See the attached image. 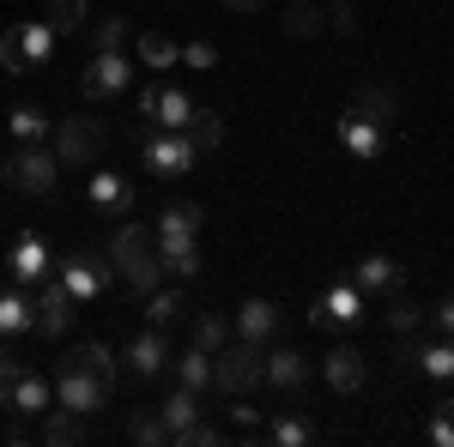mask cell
I'll list each match as a JSON object with an SVG mask.
<instances>
[{"instance_id": "cell-1", "label": "cell", "mask_w": 454, "mask_h": 447, "mask_svg": "<svg viewBox=\"0 0 454 447\" xmlns=\"http://www.w3.org/2000/svg\"><path fill=\"white\" fill-rule=\"evenodd\" d=\"M109 266L121 273V284H128L134 297H145V290H158V284H164L158 242L145 236L140 224H121V230H115V242H109Z\"/></svg>"}, {"instance_id": "cell-2", "label": "cell", "mask_w": 454, "mask_h": 447, "mask_svg": "<svg viewBox=\"0 0 454 447\" xmlns=\"http://www.w3.org/2000/svg\"><path fill=\"white\" fill-rule=\"evenodd\" d=\"M212 387L218 393H254V387H267V344L231 339L224 351H212Z\"/></svg>"}, {"instance_id": "cell-3", "label": "cell", "mask_w": 454, "mask_h": 447, "mask_svg": "<svg viewBox=\"0 0 454 447\" xmlns=\"http://www.w3.org/2000/svg\"><path fill=\"white\" fill-rule=\"evenodd\" d=\"M0 181L19 188V194H31V200H43V194H55V181H61V158H55L49 145H19V151L0 164Z\"/></svg>"}, {"instance_id": "cell-4", "label": "cell", "mask_w": 454, "mask_h": 447, "mask_svg": "<svg viewBox=\"0 0 454 447\" xmlns=\"http://www.w3.org/2000/svg\"><path fill=\"white\" fill-rule=\"evenodd\" d=\"M104 145H109V134H104L98 115H67V121L55 127V158H61V164H98Z\"/></svg>"}, {"instance_id": "cell-5", "label": "cell", "mask_w": 454, "mask_h": 447, "mask_svg": "<svg viewBox=\"0 0 454 447\" xmlns=\"http://www.w3.org/2000/svg\"><path fill=\"white\" fill-rule=\"evenodd\" d=\"M128 79H134L128 55H121V49H98L91 67H85V79H79V91H85L91 104H104V97H121V91H128Z\"/></svg>"}, {"instance_id": "cell-6", "label": "cell", "mask_w": 454, "mask_h": 447, "mask_svg": "<svg viewBox=\"0 0 454 447\" xmlns=\"http://www.w3.org/2000/svg\"><path fill=\"white\" fill-rule=\"evenodd\" d=\"M140 151H145V164H152V175H182V170H194V145H188V134L140 127Z\"/></svg>"}, {"instance_id": "cell-7", "label": "cell", "mask_w": 454, "mask_h": 447, "mask_svg": "<svg viewBox=\"0 0 454 447\" xmlns=\"http://www.w3.org/2000/svg\"><path fill=\"white\" fill-rule=\"evenodd\" d=\"M104 399H109V387L98 375H85V369H73V363H61V369H55V405L91 417V412H104Z\"/></svg>"}, {"instance_id": "cell-8", "label": "cell", "mask_w": 454, "mask_h": 447, "mask_svg": "<svg viewBox=\"0 0 454 447\" xmlns=\"http://www.w3.org/2000/svg\"><path fill=\"white\" fill-rule=\"evenodd\" d=\"M31 309H36V333L61 339V333H73V314H79V303H73V290L61 284V278H43V297H36Z\"/></svg>"}, {"instance_id": "cell-9", "label": "cell", "mask_w": 454, "mask_h": 447, "mask_svg": "<svg viewBox=\"0 0 454 447\" xmlns=\"http://www.w3.org/2000/svg\"><path fill=\"white\" fill-rule=\"evenodd\" d=\"M109 278H115L109 254H104V260H98V254H67V260H61V284L73 290V303H91Z\"/></svg>"}, {"instance_id": "cell-10", "label": "cell", "mask_w": 454, "mask_h": 447, "mask_svg": "<svg viewBox=\"0 0 454 447\" xmlns=\"http://www.w3.org/2000/svg\"><path fill=\"white\" fill-rule=\"evenodd\" d=\"M309 320L321 327V333H327V327H351V320H364V290H357L351 278H346V284H333V290L309 309Z\"/></svg>"}, {"instance_id": "cell-11", "label": "cell", "mask_w": 454, "mask_h": 447, "mask_svg": "<svg viewBox=\"0 0 454 447\" xmlns=\"http://www.w3.org/2000/svg\"><path fill=\"white\" fill-rule=\"evenodd\" d=\"M85 200L104 212V218H121V212H134V181L121 170H91V188H85Z\"/></svg>"}, {"instance_id": "cell-12", "label": "cell", "mask_w": 454, "mask_h": 447, "mask_svg": "<svg viewBox=\"0 0 454 447\" xmlns=\"http://www.w3.org/2000/svg\"><path fill=\"white\" fill-rule=\"evenodd\" d=\"M340 145H346L351 158H364V164H370V158H382L387 127H376V121H364L357 109H346V115H340Z\"/></svg>"}, {"instance_id": "cell-13", "label": "cell", "mask_w": 454, "mask_h": 447, "mask_svg": "<svg viewBox=\"0 0 454 447\" xmlns=\"http://www.w3.org/2000/svg\"><path fill=\"white\" fill-rule=\"evenodd\" d=\"M321 375H327V387H333V393H357V387H364V375H370V369H364V351L333 344V351L321 357Z\"/></svg>"}, {"instance_id": "cell-14", "label": "cell", "mask_w": 454, "mask_h": 447, "mask_svg": "<svg viewBox=\"0 0 454 447\" xmlns=\"http://www.w3.org/2000/svg\"><path fill=\"white\" fill-rule=\"evenodd\" d=\"M351 284H357L364 297H387V290H400V260H387V254H364V260L351 266Z\"/></svg>"}, {"instance_id": "cell-15", "label": "cell", "mask_w": 454, "mask_h": 447, "mask_svg": "<svg viewBox=\"0 0 454 447\" xmlns=\"http://www.w3.org/2000/svg\"><path fill=\"white\" fill-rule=\"evenodd\" d=\"M152 242H158L164 273H176V278H194V273H200V242H194V236H164V230H152Z\"/></svg>"}, {"instance_id": "cell-16", "label": "cell", "mask_w": 454, "mask_h": 447, "mask_svg": "<svg viewBox=\"0 0 454 447\" xmlns=\"http://www.w3.org/2000/svg\"><path fill=\"white\" fill-rule=\"evenodd\" d=\"M279 333V309L267 303V297H248L243 309H237V339H254V344H267Z\"/></svg>"}, {"instance_id": "cell-17", "label": "cell", "mask_w": 454, "mask_h": 447, "mask_svg": "<svg viewBox=\"0 0 454 447\" xmlns=\"http://www.w3.org/2000/svg\"><path fill=\"white\" fill-rule=\"evenodd\" d=\"M55 405V387H49V375H19V387H12V399H6V412H19V417H43Z\"/></svg>"}, {"instance_id": "cell-18", "label": "cell", "mask_w": 454, "mask_h": 447, "mask_svg": "<svg viewBox=\"0 0 454 447\" xmlns=\"http://www.w3.org/2000/svg\"><path fill=\"white\" fill-rule=\"evenodd\" d=\"M6 266H12L19 284H43V278H49V248H43V236H19Z\"/></svg>"}, {"instance_id": "cell-19", "label": "cell", "mask_w": 454, "mask_h": 447, "mask_svg": "<svg viewBox=\"0 0 454 447\" xmlns=\"http://www.w3.org/2000/svg\"><path fill=\"white\" fill-rule=\"evenodd\" d=\"M267 381H273V387H285V393H297V387L309 381V357H303V351H291V344L267 351Z\"/></svg>"}, {"instance_id": "cell-20", "label": "cell", "mask_w": 454, "mask_h": 447, "mask_svg": "<svg viewBox=\"0 0 454 447\" xmlns=\"http://www.w3.org/2000/svg\"><path fill=\"white\" fill-rule=\"evenodd\" d=\"M128 375H140V381H152V375H164V363H170V351H164V339L158 333H140V339L128 344Z\"/></svg>"}, {"instance_id": "cell-21", "label": "cell", "mask_w": 454, "mask_h": 447, "mask_svg": "<svg viewBox=\"0 0 454 447\" xmlns=\"http://www.w3.org/2000/svg\"><path fill=\"white\" fill-rule=\"evenodd\" d=\"M67 363H73V369H85V375H98V381H104V387H115V375H121V363H115V351H109L104 339L79 344V351H73Z\"/></svg>"}, {"instance_id": "cell-22", "label": "cell", "mask_w": 454, "mask_h": 447, "mask_svg": "<svg viewBox=\"0 0 454 447\" xmlns=\"http://www.w3.org/2000/svg\"><path fill=\"white\" fill-rule=\"evenodd\" d=\"M43 442H49V447H79V442H85V417L67 412V405H61V412L49 405V412H43Z\"/></svg>"}, {"instance_id": "cell-23", "label": "cell", "mask_w": 454, "mask_h": 447, "mask_svg": "<svg viewBox=\"0 0 454 447\" xmlns=\"http://www.w3.org/2000/svg\"><path fill=\"white\" fill-rule=\"evenodd\" d=\"M188 115H194L188 91H176V85H158V109H152V121H158L164 134H182V127H188Z\"/></svg>"}, {"instance_id": "cell-24", "label": "cell", "mask_w": 454, "mask_h": 447, "mask_svg": "<svg viewBox=\"0 0 454 447\" xmlns=\"http://www.w3.org/2000/svg\"><path fill=\"white\" fill-rule=\"evenodd\" d=\"M351 109H357V115H364V121H376V127H387V121H394V115H400V97H394V91H387V85H364V91H357V97H351Z\"/></svg>"}, {"instance_id": "cell-25", "label": "cell", "mask_w": 454, "mask_h": 447, "mask_svg": "<svg viewBox=\"0 0 454 447\" xmlns=\"http://www.w3.org/2000/svg\"><path fill=\"white\" fill-rule=\"evenodd\" d=\"M36 327V309L25 290H0V339H12V333H31Z\"/></svg>"}, {"instance_id": "cell-26", "label": "cell", "mask_w": 454, "mask_h": 447, "mask_svg": "<svg viewBox=\"0 0 454 447\" xmlns=\"http://www.w3.org/2000/svg\"><path fill=\"white\" fill-rule=\"evenodd\" d=\"M176 381H182V387H194V393H207V387H212V351L188 344V351L176 357Z\"/></svg>"}, {"instance_id": "cell-27", "label": "cell", "mask_w": 454, "mask_h": 447, "mask_svg": "<svg viewBox=\"0 0 454 447\" xmlns=\"http://www.w3.org/2000/svg\"><path fill=\"white\" fill-rule=\"evenodd\" d=\"M200 224H207V212L188 206V200L164 206V218H158V230H164V236H200Z\"/></svg>"}, {"instance_id": "cell-28", "label": "cell", "mask_w": 454, "mask_h": 447, "mask_svg": "<svg viewBox=\"0 0 454 447\" xmlns=\"http://www.w3.org/2000/svg\"><path fill=\"white\" fill-rule=\"evenodd\" d=\"M158 417H164V423H170V435H176V429H182V423H194V417H200V393H194V387H176L170 399H164V405H158Z\"/></svg>"}, {"instance_id": "cell-29", "label": "cell", "mask_w": 454, "mask_h": 447, "mask_svg": "<svg viewBox=\"0 0 454 447\" xmlns=\"http://www.w3.org/2000/svg\"><path fill=\"white\" fill-rule=\"evenodd\" d=\"M12 139H19V145H43V139H49V115L36 104H19L12 109Z\"/></svg>"}, {"instance_id": "cell-30", "label": "cell", "mask_w": 454, "mask_h": 447, "mask_svg": "<svg viewBox=\"0 0 454 447\" xmlns=\"http://www.w3.org/2000/svg\"><path fill=\"white\" fill-rule=\"evenodd\" d=\"M285 31H291V36H315V31H327V12H321L315 0H291V6H285Z\"/></svg>"}, {"instance_id": "cell-31", "label": "cell", "mask_w": 454, "mask_h": 447, "mask_svg": "<svg viewBox=\"0 0 454 447\" xmlns=\"http://www.w3.org/2000/svg\"><path fill=\"white\" fill-rule=\"evenodd\" d=\"M182 309H188V303H182V290H164V284H158V290H145V320H152V327L182 320Z\"/></svg>"}, {"instance_id": "cell-32", "label": "cell", "mask_w": 454, "mask_h": 447, "mask_svg": "<svg viewBox=\"0 0 454 447\" xmlns=\"http://www.w3.org/2000/svg\"><path fill=\"white\" fill-rule=\"evenodd\" d=\"M182 134H188V145H194V151H212V145H218V139H224V121H218V115H212V109H194V115H188V127H182Z\"/></svg>"}, {"instance_id": "cell-33", "label": "cell", "mask_w": 454, "mask_h": 447, "mask_svg": "<svg viewBox=\"0 0 454 447\" xmlns=\"http://www.w3.org/2000/svg\"><path fill=\"white\" fill-rule=\"evenodd\" d=\"M85 0H49V31L55 36H73V31H85Z\"/></svg>"}, {"instance_id": "cell-34", "label": "cell", "mask_w": 454, "mask_h": 447, "mask_svg": "<svg viewBox=\"0 0 454 447\" xmlns=\"http://www.w3.org/2000/svg\"><path fill=\"white\" fill-rule=\"evenodd\" d=\"M419 369L430 381H454V344L449 339H430V344H424V357H419Z\"/></svg>"}, {"instance_id": "cell-35", "label": "cell", "mask_w": 454, "mask_h": 447, "mask_svg": "<svg viewBox=\"0 0 454 447\" xmlns=\"http://www.w3.org/2000/svg\"><path fill=\"white\" fill-rule=\"evenodd\" d=\"M19 42H25V61H31V67H43V61H49V49H55L49 19H43V25H19Z\"/></svg>"}, {"instance_id": "cell-36", "label": "cell", "mask_w": 454, "mask_h": 447, "mask_svg": "<svg viewBox=\"0 0 454 447\" xmlns=\"http://www.w3.org/2000/svg\"><path fill=\"white\" fill-rule=\"evenodd\" d=\"M419 320H424V303L400 297V290L387 297V327H394V333H419Z\"/></svg>"}, {"instance_id": "cell-37", "label": "cell", "mask_w": 454, "mask_h": 447, "mask_svg": "<svg viewBox=\"0 0 454 447\" xmlns=\"http://www.w3.org/2000/svg\"><path fill=\"white\" fill-rule=\"evenodd\" d=\"M176 61H182V49H176L170 36H140V67H176Z\"/></svg>"}, {"instance_id": "cell-38", "label": "cell", "mask_w": 454, "mask_h": 447, "mask_svg": "<svg viewBox=\"0 0 454 447\" xmlns=\"http://www.w3.org/2000/svg\"><path fill=\"white\" fill-rule=\"evenodd\" d=\"M194 344H200V351H224V344H231V320L200 314V320H194Z\"/></svg>"}, {"instance_id": "cell-39", "label": "cell", "mask_w": 454, "mask_h": 447, "mask_svg": "<svg viewBox=\"0 0 454 447\" xmlns=\"http://www.w3.org/2000/svg\"><path fill=\"white\" fill-rule=\"evenodd\" d=\"M267 435H273V442H279V447H303V442H315V429H309V423H303V417H297V412H285L279 423L267 429Z\"/></svg>"}, {"instance_id": "cell-40", "label": "cell", "mask_w": 454, "mask_h": 447, "mask_svg": "<svg viewBox=\"0 0 454 447\" xmlns=\"http://www.w3.org/2000/svg\"><path fill=\"white\" fill-rule=\"evenodd\" d=\"M134 442L140 447H170V423H164L158 412H140L134 417Z\"/></svg>"}, {"instance_id": "cell-41", "label": "cell", "mask_w": 454, "mask_h": 447, "mask_svg": "<svg viewBox=\"0 0 454 447\" xmlns=\"http://www.w3.org/2000/svg\"><path fill=\"white\" fill-rule=\"evenodd\" d=\"M218 442H224V429H212V423H200V417L182 423V429L170 435V447H218Z\"/></svg>"}, {"instance_id": "cell-42", "label": "cell", "mask_w": 454, "mask_h": 447, "mask_svg": "<svg viewBox=\"0 0 454 447\" xmlns=\"http://www.w3.org/2000/svg\"><path fill=\"white\" fill-rule=\"evenodd\" d=\"M224 412H231V429H237V435H254V429H261V412L248 405V393H231Z\"/></svg>"}, {"instance_id": "cell-43", "label": "cell", "mask_w": 454, "mask_h": 447, "mask_svg": "<svg viewBox=\"0 0 454 447\" xmlns=\"http://www.w3.org/2000/svg\"><path fill=\"white\" fill-rule=\"evenodd\" d=\"M436 447H454V399H442L436 405V417H430V429H424Z\"/></svg>"}, {"instance_id": "cell-44", "label": "cell", "mask_w": 454, "mask_h": 447, "mask_svg": "<svg viewBox=\"0 0 454 447\" xmlns=\"http://www.w3.org/2000/svg\"><path fill=\"white\" fill-rule=\"evenodd\" d=\"M0 67L6 73H31V61H25V42H19V31L0 36Z\"/></svg>"}, {"instance_id": "cell-45", "label": "cell", "mask_w": 454, "mask_h": 447, "mask_svg": "<svg viewBox=\"0 0 454 447\" xmlns=\"http://www.w3.org/2000/svg\"><path fill=\"white\" fill-rule=\"evenodd\" d=\"M91 42H98V49H121V42H128V19H98Z\"/></svg>"}, {"instance_id": "cell-46", "label": "cell", "mask_w": 454, "mask_h": 447, "mask_svg": "<svg viewBox=\"0 0 454 447\" xmlns=\"http://www.w3.org/2000/svg\"><path fill=\"white\" fill-rule=\"evenodd\" d=\"M19 375H25V363H19L12 351H0V405L12 399V387H19Z\"/></svg>"}, {"instance_id": "cell-47", "label": "cell", "mask_w": 454, "mask_h": 447, "mask_svg": "<svg viewBox=\"0 0 454 447\" xmlns=\"http://www.w3.org/2000/svg\"><path fill=\"white\" fill-rule=\"evenodd\" d=\"M182 61L194 73H207V67H218V49H212V42H182Z\"/></svg>"}, {"instance_id": "cell-48", "label": "cell", "mask_w": 454, "mask_h": 447, "mask_svg": "<svg viewBox=\"0 0 454 447\" xmlns=\"http://www.w3.org/2000/svg\"><path fill=\"white\" fill-rule=\"evenodd\" d=\"M419 357H424V339L400 333V344H394V363H400V369H419Z\"/></svg>"}, {"instance_id": "cell-49", "label": "cell", "mask_w": 454, "mask_h": 447, "mask_svg": "<svg viewBox=\"0 0 454 447\" xmlns=\"http://www.w3.org/2000/svg\"><path fill=\"white\" fill-rule=\"evenodd\" d=\"M327 25L340 36H357V6H346V0H333V12H327Z\"/></svg>"}, {"instance_id": "cell-50", "label": "cell", "mask_w": 454, "mask_h": 447, "mask_svg": "<svg viewBox=\"0 0 454 447\" xmlns=\"http://www.w3.org/2000/svg\"><path fill=\"white\" fill-rule=\"evenodd\" d=\"M436 333H454V297H449V303H436Z\"/></svg>"}, {"instance_id": "cell-51", "label": "cell", "mask_w": 454, "mask_h": 447, "mask_svg": "<svg viewBox=\"0 0 454 447\" xmlns=\"http://www.w3.org/2000/svg\"><path fill=\"white\" fill-rule=\"evenodd\" d=\"M267 0H224V12H261Z\"/></svg>"}]
</instances>
